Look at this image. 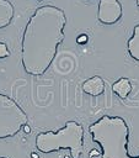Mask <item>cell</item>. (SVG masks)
Segmentation results:
<instances>
[{
    "mask_svg": "<svg viewBox=\"0 0 139 158\" xmlns=\"http://www.w3.org/2000/svg\"><path fill=\"white\" fill-rule=\"evenodd\" d=\"M81 88L85 94L91 95V96H98V95L103 94V91H105V83L101 77L93 75V77L86 79L82 83Z\"/></svg>",
    "mask_w": 139,
    "mask_h": 158,
    "instance_id": "8992f818",
    "label": "cell"
},
{
    "mask_svg": "<svg viewBox=\"0 0 139 158\" xmlns=\"http://www.w3.org/2000/svg\"><path fill=\"white\" fill-rule=\"evenodd\" d=\"M86 42H87V36L82 35V36L77 37V43H86Z\"/></svg>",
    "mask_w": 139,
    "mask_h": 158,
    "instance_id": "8fae6325",
    "label": "cell"
},
{
    "mask_svg": "<svg viewBox=\"0 0 139 158\" xmlns=\"http://www.w3.org/2000/svg\"><path fill=\"white\" fill-rule=\"evenodd\" d=\"M28 122L23 109L10 96L0 93V139L16 136Z\"/></svg>",
    "mask_w": 139,
    "mask_h": 158,
    "instance_id": "277c9868",
    "label": "cell"
},
{
    "mask_svg": "<svg viewBox=\"0 0 139 158\" xmlns=\"http://www.w3.org/2000/svg\"><path fill=\"white\" fill-rule=\"evenodd\" d=\"M36 1H39L41 2V1H46V0H36Z\"/></svg>",
    "mask_w": 139,
    "mask_h": 158,
    "instance_id": "4fadbf2b",
    "label": "cell"
},
{
    "mask_svg": "<svg viewBox=\"0 0 139 158\" xmlns=\"http://www.w3.org/2000/svg\"><path fill=\"white\" fill-rule=\"evenodd\" d=\"M10 56V51L7 48V46L4 42H0V59L7 58Z\"/></svg>",
    "mask_w": 139,
    "mask_h": 158,
    "instance_id": "30bf717a",
    "label": "cell"
},
{
    "mask_svg": "<svg viewBox=\"0 0 139 158\" xmlns=\"http://www.w3.org/2000/svg\"><path fill=\"white\" fill-rule=\"evenodd\" d=\"M34 146L44 154L69 149L71 158H80L84 148V128L74 120L66 121L58 131L39 132L36 136Z\"/></svg>",
    "mask_w": 139,
    "mask_h": 158,
    "instance_id": "3957f363",
    "label": "cell"
},
{
    "mask_svg": "<svg viewBox=\"0 0 139 158\" xmlns=\"http://www.w3.org/2000/svg\"><path fill=\"white\" fill-rule=\"evenodd\" d=\"M66 15L53 5H43L28 19L21 38V63L26 74L43 75L55 59L64 41Z\"/></svg>",
    "mask_w": 139,
    "mask_h": 158,
    "instance_id": "6da1fadb",
    "label": "cell"
},
{
    "mask_svg": "<svg viewBox=\"0 0 139 158\" xmlns=\"http://www.w3.org/2000/svg\"><path fill=\"white\" fill-rule=\"evenodd\" d=\"M135 2H137V6L139 7V0H135Z\"/></svg>",
    "mask_w": 139,
    "mask_h": 158,
    "instance_id": "7c38bea8",
    "label": "cell"
},
{
    "mask_svg": "<svg viewBox=\"0 0 139 158\" xmlns=\"http://www.w3.org/2000/svg\"><path fill=\"white\" fill-rule=\"evenodd\" d=\"M14 5L9 0H0V30L7 27L14 19Z\"/></svg>",
    "mask_w": 139,
    "mask_h": 158,
    "instance_id": "52a82bcc",
    "label": "cell"
},
{
    "mask_svg": "<svg viewBox=\"0 0 139 158\" xmlns=\"http://www.w3.org/2000/svg\"><path fill=\"white\" fill-rule=\"evenodd\" d=\"M127 52L132 59L139 62V23L133 27V33L127 42Z\"/></svg>",
    "mask_w": 139,
    "mask_h": 158,
    "instance_id": "ba28073f",
    "label": "cell"
},
{
    "mask_svg": "<svg viewBox=\"0 0 139 158\" xmlns=\"http://www.w3.org/2000/svg\"><path fill=\"white\" fill-rule=\"evenodd\" d=\"M89 132L101 148V158H139L128 153L129 127L123 117L103 115L89 126Z\"/></svg>",
    "mask_w": 139,
    "mask_h": 158,
    "instance_id": "7a4b0ae2",
    "label": "cell"
},
{
    "mask_svg": "<svg viewBox=\"0 0 139 158\" xmlns=\"http://www.w3.org/2000/svg\"><path fill=\"white\" fill-rule=\"evenodd\" d=\"M1 158H5V157H1Z\"/></svg>",
    "mask_w": 139,
    "mask_h": 158,
    "instance_id": "5bb4252c",
    "label": "cell"
},
{
    "mask_svg": "<svg viewBox=\"0 0 139 158\" xmlns=\"http://www.w3.org/2000/svg\"><path fill=\"white\" fill-rule=\"evenodd\" d=\"M123 15V7L119 0H100L97 9V20L103 25L117 23Z\"/></svg>",
    "mask_w": 139,
    "mask_h": 158,
    "instance_id": "5b68a950",
    "label": "cell"
},
{
    "mask_svg": "<svg viewBox=\"0 0 139 158\" xmlns=\"http://www.w3.org/2000/svg\"><path fill=\"white\" fill-rule=\"evenodd\" d=\"M112 91L119 96L121 99H127L128 95L130 94L132 91V84H130V80L127 79V78H121L118 80H116L113 84H112Z\"/></svg>",
    "mask_w": 139,
    "mask_h": 158,
    "instance_id": "9c48e42d",
    "label": "cell"
}]
</instances>
